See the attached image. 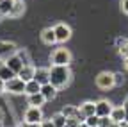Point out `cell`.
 <instances>
[{
    "label": "cell",
    "instance_id": "obj_11",
    "mask_svg": "<svg viewBox=\"0 0 128 127\" xmlns=\"http://www.w3.org/2000/svg\"><path fill=\"white\" fill-rule=\"evenodd\" d=\"M57 91H59V90H57V88H54L50 82H48V84H43V86H41V90H39V93L43 95V99H44L46 102H48V100H54V99L57 97Z\"/></svg>",
    "mask_w": 128,
    "mask_h": 127
},
{
    "label": "cell",
    "instance_id": "obj_22",
    "mask_svg": "<svg viewBox=\"0 0 128 127\" xmlns=\"http://www.w3.org/2000/svg\"><path fill=\"white\" fill-rule=\"evenodd\" d=\"M50 120L54 122V127H64L66 125V116H64L62 113H55Z\"/></svg>",
    "mask_w": 128,
    "mask_h": 127
},
{
    "label": "cell",
    "instance_id": "obj_35",
    "mask_svg": "<svg viewBox=\"0 0 128 127\" xmlns=\"http://www.w3.org/2000/svg\"><path fill=\"white\" fill-rule=\"evenodd\" d=\"M0 127H4V123H2V122H0Z\"/></svg>",
    "mask_w": 128,
    "mask_h": 127
},
{
    "label": "cell",
    "instance_id": "obj_36",
    "mask_svg": "<svg viewBox=\"0 0 128 127\" xmlns=\"http://www.w3.org/2000/svg\"><path fill=\"white\" fill-rule=\"evenodd\" d=\"M64 127H68V125H64Z\"/></svg>",
    "mask_w": 128,
    "mask_h": 127
},
{
    "label": "cell",
    "instance_id": "obj_2",
    "mask_svg": "<svg viewBox=\"0 0 128 127\" xmlns=\"http://www.w3.org/2000/svg\"><path fill=\"white\" fill-rule=\"evenodd\" d=\"M50 61L54 66H70L71 63V52L68 49H55L50 56Z\"/></svg>",
    "mask_w": 128,
    "mask_h": 127
},
{
    "label": "cell",
    "instance_id": "obj_17",
    "mask_svg": "<svg viewBox=\"0 0 128 127\" xmlns=\"http://www.w3.org/2000/svg\"><path fill=\"white\" fill-rule=\"evenodd\" d=\"M27 102H28V107H43L44 106V99L41 93H36V95H28L27 97Z\"/></svg>",
    "mask_w": 128,
    "mask_h": 127
},
{
    "label": "cell",
    "instance_id": "obj_26",
    "mask_svg": "<svg viewBox=\"0 0 128 127\" xmlns=\"http://www.w3.org/2000/svg\"><path fill=\"white\" fill-rule=\"evenodd\" d=\"M119 52H121V56H123V57H128V41H123Z\"/></svg>",
    "mask_w": 128,
    "mask_h": 127
},
{
    "label": "cell",
    "instance_id": "obj_1",
    "mask_svg": "<svg viewBox=\"0 0 128 127\" xmlns=\"http://www.w3.org/2000/svg\"><path fill=\"white\" fill-rule=\"evenodd\" d=\"M48 75H50V84L57 90L66 88L71 81V72L70 66H50L48 68Z\"/></svg>",
    "mask_w": 128,
    "mask_h": 127
},
{
    "label": "cell",
    "instance_id": "obj_33",
    "mask_svg": "<svg viewBox=\"0 0 128 127\" xmlns=\"http://www.w3.org/2000/svg\"><path fill=\"white\" fill-rule=\"evenodd\" d=\"M124 66H126V70H128V57H124Z\"/></svg>",
    "mask_w": 128,
    "mask_h": 127
},
{
    "label": "cell",
    "instance_id": "obj_9",
    "mask_svg": "<svg viewBox=\"0 0 128 127\" xmlns=\"http://www.w3.org/2000/svg\"><path fill=\"white\" fill-rule=\"evenodd\" d=\"M112 106L108 100H105V99H102V100H98V102H94V115L98 116V118H103V116H108L110 115V111H112Z\"/></svg>",
    "mask_w": 128,
    "mask_h": 127
},
{
    "label": "cell",
    "instance_id": "obj_7",
    "mask_svg": "<svg viewBox=\"0 0 128 127\" xmlns=\"http://www.w3.org/2000/svg\"><path fill=\"white\" fill-rule=\"evenodd\" d=\"M16 52H18L16 43H12V41H0V63H4L6 59H9Z\"/></svg>",
    "mask_w": 128,
    "mask_h": 127
},
{
    "label": "cell",
    "instance_id": "obj_3",
    "mask_svg": "<svg viewBox=\"0 0 128 127\" xmlns=\"http://www.w3.org/2000/svg\"><path fill=\"white\" fill-rule=\"evenodd\" d=\"M96 86L100 90H110L116 86V79H114V73L112 72H102L96 75Z\"/></svg>",
    "mask_w": 128,
    "mask_h": 127
},
{
    "label": "cell",
    "instance_id": "obj_31",
    "mask_svg": "<svg viewBox=\"0 0 128 127\" xmlns=\"http://www.w3.org/2000/svg\"><path fill=\"white\" fill-rule=\"evenodd\" d=\"M0 122H4V111H2V107H0Z\"/></svg>",
    "mask_w": 128,
    "mask_h": 127
},
{
    "label": "cell",
    "instance_id": "obj_4",
    "mask_svg": "<svg viewBox=\"0 0 128 127\" xmlns=\"http://www.w3.org/2000/svg\"><path fill=\"white\" fill-rule=\"evenodd\" d=\"M4 91L12 93V95H22L25 91V82L22 81L20 77H12V79H9L7 82H4Z\"/></svg>",
    "mask_w": 128,
    "mask_h": 127
},
{
    "label": "cell",
    "instance_id": "obj_21",
    "mask_svg": "<svg viewBox=\"0 0 128 127\" xmlns=\"http://www.w3.org/2000/svg\"><path fill=\"white\" fill-rule=\"evenodd\" d=\"M12 4H14V0H0V14L7 16L12 9Z\"/></svg>",
    "mask_w": 128,
    "mask_h": 127
},
{
    "label": "cell",
    "instance_id": "obj_37",
    "mask_svg": "<svg viewBox=\"0 0 128 127\" xmlns=\"http://www.w3.org/2000/svg\"><path fill=\"white\" fill-rule=\"evenodd\" d=\"M96 127H98V125H96Z\"/></svg>",
    "mask_w": 128,
    "mask_h": 127
},
{
    "label": "cell",
    "instance_id": "obj_6",
    "mask_svg": "<svg viewBox=\"0 0 128 127\" xmlns=\"http://www.w3.org/2000/svg\"><path fill=\"white\" fill-rule=\"evenodd\" d=\"M54 32H55V41L57 43H66L71 38V27L66 23H57L54 27Z\"/></svg>",
    "mask_w": 128,
    "mask_h": 127
},
{
    "label": "cell",
    "instance_id": "obj_24",
    "mask_svg": "<svg viewBox=\"0 0 128 127\" xmlns=\"http://www.w3.org/2000/svg\"><path fill=\"white\" fill-rule=\"evenodd\" d=\"M98 116H96V115H92V116H87L86 120H84V123L87 125V127H96V125H98Z\"/></svg>",
    "mask_w": 128,
    "mask_h": 127
},
{
    "label": "cell",
    "instance_id": "obj_34",
    "mask_svg": "<svg viewBox=\"0 0 128 127\" xmlns=\"http://www.w3.org/2000/svg\"><path fill=\"white\" fill-rule=\"evenodd\" d=\"M78 127H87V125H86V123H80V125H78Z\"/></svg>",
    "mask_w": 128,
    "mask_h": 127
},
{
    "label": "cell",
    "instance_id": "obj_25",
    "mask_svg": "<svg viewBox=\"0 0 128 127\" xmlns=\"http://www.w3.org/2000/svg\"><path fill=\"white\" fill-rule=\"evenodd\" d=\"M98 127H112V120L108 116H103L98 120Z\"/></svg>",
    "mask_w": 128,
    "mask_h": 127
},
{
    "label": "cell",
    "instance_id": "obj_15",
    "mask_svg": "<svg viewBox=\"0 0 128 127\" xmlns=\"http://www.w3.org/2000/svg\"><path fill=\"white\" fill-rule=\"evenodd\" d=\"M23 13H25V2H22V0H14L12 9H11V13L7 14V16L9 18H20Z\"/></svg>",
    "mask_w": 128,
    "mask_h": 127
},
{
    "label": "cell",
    "instance_id": "obj_13",
    "mask_svg": "<svg viewBox=\"0 0 128 127\" xmlns=\"http://www.w3.org/2000/svg\"><path fill=\"white\" fill-rule=\"evenodd\" d=\"M41 41H43L44 45H54V43H57V41H55L54 27H46V29L41 30Z\"/></svg>",
    "mask_w": 128,
    "mask_h": 127
},
{
    "label": "cell",
    "instance_id": "obj_5",
    "mask_svg": "<svg viewBox=\"0 0 128 127\" xmlns=\"http://www.w3.org/2000/svg\"><path fill=\"white\" fill-rule=\"evenodd\" d=\"M43 118L44 116L41 107H27V111L23 113V123H41Z\"/></svg>",
    "mask_w": 128,
    "mask_h": 127
},
{
    "label": "cell",
    "instance_id": "obj_30",
    "mask_svg": "<svg viewBox=\"0 0 128 127\" xmlns=\"http://www.w3.org/2000/svg\"><path fill=\"white\" fill-rule=\"evenodd\" d=\"M23 127H39V123H23Z\"/></svg>",
    "mask_w": 128,
    "mask_h": 127
},
{
    "label": "cell",
    "instance_id": "obj_19",
    "mask_svg": "<svg viewBox=\"0 0 128 127\" xmlns=\"http://www.w3.org/2000/svg\"><path fill=\"white\" fill-rule=\"evenodd\" d=\"M39 90H41V86L32 79V81H28V82H25V95L28 97V95H36V93H39Z\"/></svg>",
    "mask_w": 128,
    "mask_h": 127
},
{
    "label": "cell",
    "instance_id": "obj_14",
    "mask_svg": "<svg viewBox=\"0 0 128 127\" xmlns=\"http://www.w3.org/2000/svg\"><path fill=\"white\" fill-rule=\"evenodd\" d=\"M78 113H80V116H84V120H86L87 116H92V115H94V102L87 100V102H84V104H80V106H78Z\"/></svg>",
    "mask_w": 128,
    "mask_h": 127
},
{
    "label": "cell",
    "instance_id": "obj_32",
    "mask_svg": "<svg viewBox=\"0 0 128 127\" xmlns=\"http://www.w3.org/2000/svg\"><path fill=\"white\" fill-rule=\"evenodd\" d=\"M0 93H4V81H0Z\"/></svg>",
    "mask_w": 128,
    "mask_h": 127
},
{
    "label": "cell",
    "instance_id": "obj_20",
    "mask_svg": "<svg viewBox=\"0 0 128 127\" xmlns=\"http://www.w3.org/2000/svg\"><path fill=\"white\" fill-rule=\"evenodd\" d=\"M12 77H16L6 65H4V63H2V65H0V81H4V82H7L9 81V79H12Z\"/></svg>",
    "mask_w": 128,
    "mask_h": 127
},
{
    "label": "cell",
    "instance_id": "obj_28",
    "mask_svg": "<svg viewBox=\"0 0 128 127\" xmlns=\"http://www.w3.org/2000/svg\"><path fill=\"white\" fill-rule=\"evenodd\" d=\"M39 127H54V122L50 120V118H48V120H41V123H39Z\"/></svg>",
    "mask_w": 128,
    "mask_h": 127
},
{
    "label": "cell",
    "instance_id": "obj_18",
    "mask_svg": "<svg viewBox=\"0 0 128 127\" xmlns=\"http://www.w3.org/2000/svg\"><path fill=\"white\" fill-rule=\"evenodd\" d=\"M60 113H62L64 116H66V118H71V116H78L80 120H84V116H80V113H78V107H76V106H64Z\"/></svg>",
    "mask_w": 128,
    "mask_h": 127
},
{
    "label": "cell",
    "instance_id": "obj_12",
    "mask_svg": "<svg viewBox=\"0 0 128 127\" xmlns=\"http://www.w3.org/2000/svg\"><path fill=\"white\" fill-rule=\"evenodd\" d=\"M34 81L43 86V84H48L50 82V75H48V68H36V73H34Z\"/></svg>",
    "mask_w": 128,
    "mask_h": 127
},
{
    "label": "cell",
    "instance_id": "obj_23",
    "mask_svg": "<svg viewBox=\"0 0 128 127\" xmlns=\"http://www.w3.org/2000/svg\"><path fill=\"white\" fill-rule=\"evenodd\" d=\"M80 123H84V120H80L78 116H71V118H66V125H68V127H78Z\"/></svg>",
    "mask_w": 128,
    "mask_h": 127
},
{
    "label": "cell",
    "instance_id": "obj_10",
    "mask_svg": "<svg viewBox=\"0 0 128 127\" xmlns=\"http://www.w3.org/2000/svg\"><path fill=\"white\" fill-rule=\"evenodd\" d=\"M34 73H36V66L34 65H23V68L16 73V77H20L23 82H28V81H32V79H34Z\"/></svg>",
    "mask_w": 128,
    "mask_h": 127
},
{
    "label": "cell",
    "instance_id": "obj_27",
    "mask_svg": "<svg viewBox=\"0 0 128 127\" xmlns=\"http://www.w3.org/2000/svg\"><path fill=\"white\" fill-rule=\"evenodd\" d=\"M123 111H124V122H128V97L124 99V102H123Z\"/></svg>",
    "mask_w": 128,
    "mask_h": 127
},
{
    "label": "cell",
    "instance_id": "obj_16",
    "mask_svg": "<svg viewBox=\"0 0 128 127\" xmlns=\"http://www.w3.org/2000/svg\"><path fill=\"white\" fill-rule=\"evenodd\" d=\"M108 118L112 120V123H121V122H124V111H123V107H121V106L112 107Z\"/></svg>",
    "mask_w": 128,
    "mask_h": 127
},
{
    "label": "cell",
    "instance_id": "obj_29",
    "mask_svg": "<svg viewBox=\"0 0 128 127\" xmlns=\"http://www.w3.org/2000/svg\"><path fill=\"white\" fill-rule=\"evenodd\" d=\"M121 11L128 14V0H121Z\"/></svg>",
    "mask_w": 128,
    "mask_h": 127
},
{
    "label": "cell",
    "instance_id": "obj_8",
    "mask_svg": "<svg viewBox=\"0 0 128 127\" xmlns=\"http://www.w3.org/2000/svg\"><path fill=\"white\" fill-rule=\"evenodd\" d=\"M4 65H6V66H7V68L16 75V73H18V72L23 68V65H27V63L20 57V54H18V52H16L14 56H11L9 59H6V61H4Z\"/></svg>",
    "mask_w": 128,
    "mask_h": 127
}]
</instances>
